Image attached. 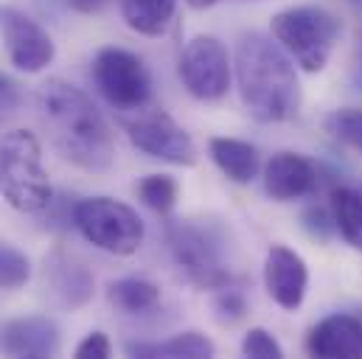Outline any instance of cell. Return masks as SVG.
I'll use <instances>...</instances> for the list:
<instances>
[{
    "instance_id": "4",
    "label": "cell",
    "mask_w": 362,
    "mask_h": 359,
    "mask_svg": "<svg viewBox=\"0 0 362 359\" xmlns=\"http://www.w3.org/2000/svg\"><path fill=\"white\" fill-rule=\"evenodd\" d=\"M272 40L303 73H320L343 34V23L320 6H292L272 17Z\"/></svg>"
},
{
    "instance_id": "26",
    "label": "cell",
    "mask_w": 362,
    "mask_h": 359,
    "mask_svg": "<svg viewBox=\"0 0 362 359\" xmlns=\"http://www.w3.org/2000/svg\"><path fill=\"white\" fill-rule=\"evenodd\" d=\"M112 354V343L104 331H90L79 346H76V357L79 359H107Z\"/></svg>"
},
{
    "instance_id": "29",
    "label": "cell",
    "mask_w": 362,
    "mask_h": 359,
    "mask_svg": "<svg viewBox=\"0 0 362 359\" xmlns=\"http://www.w3.org/2000/svg\"><path fill=\"white\" fill-rule=\"evenodd\" d=\"M185 6H191L194 11H205V8H214L216 3H222V0H182Z\"/></svg>"
},
{
    "instance_id": "23",
    "label": "cell",
    "mask_w": 362,
    "mask_h": 359,
    "mask_svg": "<svg viewBox=\"0 0 362 359\" xmlns=\"http://www.w3.org/2000/svg\"><path fill=\"white\" fill-rule=\"evenodd\" d=\"M31 278V261L14 245L0 242V289H20Z\"/></svg>"
},
{
    "instance_id": "7",
    "label": "cell",
    "mask_w": 362,
    "mask_h": 359,
    "mask_svg": "<svg viewBox=\"0 0 362 359\" xmlns=\"http://www.w3.org/2000/svg\"><path fill=\"white\" fill-rule=\"evenodd\" d=\"M93 82L118 110H144L152 98V76L144 59L127 48H101L93 59Z\"/></svg>"
},
{
    "instance_id": "10",
    "label": "cell",
    "mask_w": 362,
    "mask_h": 359,
    "mask_svg": "<svg viewBox=\"0 0 362 359\" xmlns=\"http://www.w3.org/2000/svg\"><path fill=\"white\" fill-rule=\"evenodd\" d=\"M0 37L11 65L23 73H42L57 57L51 34L31 14L14 6H0Z\"/></svg>"
},
{
    "instance_id": "6",
    "label": "cell",
    "mask_w": 362,
    "mask_h": 359,
    "mask_svg": "<svg viewBox=\"0 0 362 359\" xmlns=\"http://www.w3.org/2000/svg\"><path fill=\"white\" fill-rule=\"evenodd\" d=\"M169 245L185 278L202 289L230 286L233 275L225 264V239L211 222L182 219L169 228Z\"/></svg>"
},
{
    "instance_id": "5",
    "label": "cell",
    "mask_w": 362,
    "mask_h": 359,
    "mask_svg": "<svg viewBox=\"0 0 362 359\" xmlns=\"http://www.w3.org/2000/svg\"><path fill=\"white\" fill-rule=\"evenodd\" d=\"M74 225L90 245L112 256L138 253L146 236V228L138 211L112 196L79 199L74 208Z\"/></svg>"
},
{
    "instance_id": "27",
    "label": "cell",
    "mask_w": 362,
    "mask_h": 359,
    "mask_svg": "<svg viewBox=\"0 0 362 359\" xmlns=\"http://www.w3.org/2000/svg\"><path fill=\"white\" fill-rule=\"evenodd\" d=\"M20 104V93H17V85L0 73V110H14Z\"/></svg>"
},
{
    "instance_id": "20",
    "label": "cell",
    "mask_w": 362,
    "mask_h": 359,
    "mask_svg": "<svg viewBox=\"0 0 362 359\" xmlns=\"http://www.w3.org/2000/svg\"><path fill=\"white\" fill-rule=\"evenodd\" d=\"M107 298L127 314H144L160 303V289L146 278H118L107 286Z\"/></svg>"
},
{
    "instance_id": "25",
    "label": "cell",
    "mask_w": 362,
    "mask_h": 359,
    "mask_svg": "<svg viewBox=\"0 0 362 359\" xmlns=\"http://www.w3.org/2000/svg\"><path fill=\"white\" fill-rule=\"evenodd\" d=\"M214 309H216L222 323H236V320H242L247 314V300L233 286H222L219 295L214 298Z\"/></svg>"
},
{
    "instance_id": "30",
    "label": "cell",
    "mask_w": 362,
    "mask_h": 359,
    "mask_svg": "<svg viewBox=\"0 0 362 359\" xmlns=\"http://www.w3.org/2000/svg\"><path fill=\"white\" fill-rule=\"evenodd\" d=\"M360 317H362V314H360Z\"/></svg>"
},
{
    "instance_id": "8",
    "label": "cell",
    "mask_w": 362,
    "mask_h": 359,
    "mask_svg": "<svg viewBox=\"0 0 362 359\" xmlns=\"http://www.w3.org/2000/svg\"><path fill=\"white\" fill-rule=\"evenodd\" d=\"M180 79L197 101L225 98L230 90V79H233V65H230L228 48L211 34L191 37L188 45L182 48Z\"/></svg>"
},
{
    "instance_id": "28",
    "label": "cell",
    "mask_w": 362,
    "mask_h": 359,
    "mask_svg": "<svg viewBox=\"0 0 362 359\" xmlns=\"http://www.w3.org/2000/svg\"><path fill=\"white\" fill-rule=\"evenodd\" d=\"M112 0H65L68 8L79 11V14H101Z\"/></svg>"
},
{
    "instance_id": "22",
    "label": "cell",
    "mask_w": 362,
    "mask_h": 359,
    "mask_svg": "<svg viewBox=\"0 0 362 359\" xmlns=\"http://www.w3.org/2000/svg\"><path fill=\"white\" fill-rule=\"evenodd\" d=\"M326 132L332 138H337L340 143L351 146L362 152V107H340V110H332L323 121Z\"/></svg>"
},
{
    "instance_id": "13",
    "label": "cell",
    "mask_w": 362,
    "mask_h": 359,
    "mask_svg": "<svg viewBox=\"0 0 362 359\" xmlns=\"http://www.w3.org/2000/svg\"><path fill=\"white\" fill-rule=\"evenodd\" d=\"M306 351L320 359H362V317L329 314L306 334Z\"/></svg>"
},
{
    "instance_id": "12",
    "label": "cell",
    "mask_w": 362,
    "mask_h": 359,
    "mask_svg": "<svg viewBox=\"0 0 362 359\" xmlns=\"http://www.w3.org/2000/svg\"><path fill=\"white\" fill-rule=\"evenodd\" d=\"M62 348L59 326L45 314L14 317L0 326V351L6 357H57Z\"/></svg>"
},
{
    "instance_id": "1",
    "label": "cell",
    "mask_w": 362,
    "mask_h": 359,
    "mask_svg": "<svg viewBox=\"0 0 362 359\" xmlns=\"http://www.w3.org/2000/svg\"><path fill=\"white\" fill-rule=\"evenodd\" d=\"M40 118L57 152L85 172H110L115 138L93 98L65 79H48L37 93Z\"/></svg>"
},
{
    "instance_id": "17",
    "label": "cell",
    "mask_w": 362,
    "mask_h": 359,
    "mask_svg": "<svg viewBox=\"0 0 362 359\" xmlns=\"http://www.w3.org/2000/svg\"><path fill=\"white\" fill-rule=\"evenodd\" d=\"M127 354L129 357H146V359H208L216 354V346L214 340H208L205 334L199 331H182V334H175L163 343H129L127 346Z\"/></svg>"
},
{
    "instance_id": "19",
    "label": "cell",
    "mask_w": 362,
    "mask_h": 359,
    "mask_svg": "<svg viewBox=\"0 0 362 359\" xmlns=\"http://www.w3.org/2000/svg\"><path fill=\"white\" fill-rule=\"evenodd\" d=\"M332 222L340 230V236L362 253V194L357 188L337 185L332 191Z\"/></svg>"
},
{
    "instance_id": "2",
    "label": "cell",
    "mask_w": 362,
    "mask_h": 359,
    "mask_svg": "<svg viewBox=\"0 0 362 359\" xmlns=\"http://www.w3.org/2000/svg\"><path fill=\"white\" fill-rule=\"evenodd\" d=\"M236 88L245 110L262 124L289 121L300 110V82L289 54L270 37L250 31L236 45Z\"/></svg>"
},
{
    "instance_id": "24",
    "label": "cell",
    "mask_w": 362,
    "mask_h": 359,
    "mask_svg": "<svg viewBox=\"0 0 362 359\" xmlns=\"http://www.w3.org/2000/svg\"><path fill=\"white\" fill-rule=\"evenodd\" d=\"M242 354L253 359H281L284 357V348H281V343L272 337L267 329L256 326V329H250V331L245 334V340H242Z\"/></svg>"
},
{
    "instance_id": "18",
    "label": "cell",
    "mask_w": 362,
    "mask_h": 359,
    "mask_svg": "<svg viewBox=\"0 0 362 359\" xmlns=\"http://www.w3.org/2000/svg\"><path fill=\"white\" fill-rule=\"evenodd\" d=\"M124 23L144 34V37H160L175 20L177 0H118Z\"/></svg>"
},
{
    "instance_id": "3",
    "label": "cell",
    "mask_w": 362,
    "mask_h": 359,
    "mask_svg": "<svg viewBox=\"0 0 362 359\" xmlns=\"http://www.w3.org/2000/svg\"><path fill=\"white\" fill-rule=\"evenodd\" d=\"M0 196L20 213H40L51 205L42 146L28 129H8L0 138Z\"/></svg>"
},
{
    "instance_id": "15",
    "label": "cell",
    "mask_w": 362,
    "mask_h": 359,
    "mask_svg": "<svg viewBox=\"0 0 362 359\" xmlns=\"http://www.w3.org/2000/svg\"><path fill=\"white\" fill-rule=\"evenodd\" d=\"M45 286L65 309H79L93 298L90 269L65 253H54L51 259H45Z\"/></svg>"
},
{
    "instance_id": "16",
    "label": "cell",
    "mask_w": 362,
    "mask_h": 359,
    "mask_svg": "<svg viewBox=\"0 0 362 359\" xmlns=\"http://www.w3.org/2000/svg\"><path fill=\"white\" fill-rule=\"evenodd\" d=\"M208 155L211 160L219 166V172L230 182L247 185L259 177L262 160H259V149L247 141L239 138H211L208 141Z\"/></svg>"
},
{
    "instance_id": "21",
    "label": "cell",
    "mask_w": 362,
    "mask_h": 359,
    "mask_svg": "<svg viewBox=\"0 0 362 359\" xmlns=\"http://www.w3.org/2000/svg\"><path fill=\"white\" fill-rule=\"evenodd\" d=\"M177 194H180V185L169 175H149V177H144L138 182L141 202L146 208H152L155 213H160V216L172 213V208L177 205Z\"/></svg>"
},
{
    "instance_id": "14",
    "label": "cell",
    "mask_w": 362,
    "mask_h": 359,
    "mask_svg": "<svg viewBox=\"0 0 362 359\" xmlns=\"http://www.w3.org/2000/svg\"><path fill=\"white\" fill-rule=\"evenodd\" d=\"M264 191L275 202H295L317 191V172L298 152H278L264 166Z\"/></svg>"
},
{
    "instance_id": "11",
    "label": "cell",
    "mask_w": 362,
    "mask_h": 359,
    "mask_svg": "<svg viewBox=\"0 0 362 359\" xmlns=\"http://www.w3.org/2000/svg\"><path fill=\"white\" fill-rule=\"evenodd\" d=\"M264 286L281 309H300L309 289V267L303 256L286 245H272L264 259Z\"/></svg>"
},
{
    "instance_id": "9",
    "label": "cell",
    "mask_w": 362,
    "mask_h": 359,
    "mask_svg": "<svg viewBox=\"0 0 362 359\" xmlns=\"http://www.w3.org/2000/svg\"><path fill=\"white\" fill-rule=\"evenodd\" d=\"M127 135H129L132 146H138L149 158H158L172 166H185V169L197 163V143L163 110H152V112H144L135 121H129Z\"/></svg>"
}]
</instances>
